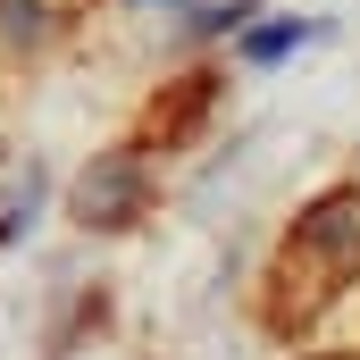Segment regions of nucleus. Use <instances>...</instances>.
<instances>
[{
    "label": "nucleus",
    "instance_id": "1",
    "mask_svg": "<svg viewBox=\"0 0 360 360\" xmlns=\"http://www.w3.org/2000/svg\"><path fill=\"white\" fill-rule=\"evenodd\" d=\"M310 243H319L335 269H352V260H360V193L327 201V210H310Z\"/></svg>",
    "mask_w": 360,
    "mask_h": 360
},
{
    "label": "nucleus",
    "instance_id": "2",
    "mask_svg": "<svg viewBox=\"0 0 360 360\" xmlns=\"http://www.w3.org/2000/svg\"><path fill=\"white\" fill-rule=\"evenodd\" d=\"M126 201H134V168H126V160H109L101 176H84V218L117 226V218H126Z\"/></svg>",
    "mask_w": 360,
    "mask_h": 360
},
{
    "label": "nucleus",
    "instance_id": "3",
    "mask_svg": "<svg viewBox=\"0 0 360 360\" xmlns=\"http://www.w3.org/2000/svg\"><path fill=\"white\" fill-rule=\"evenodd\" d=\"M302 42V25H269V34H252V59H276V51H293Z\"/></svg>",
    "mask_w": 360,
    "mask_h": 360
}]
</instances>
